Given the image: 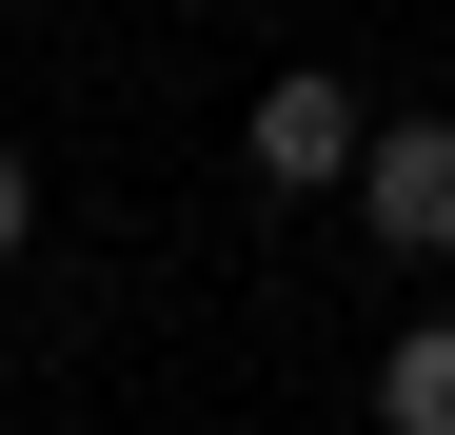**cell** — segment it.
Returning <instances> with one entry per match:
<instances>
[{
	"label": "cell",
	"instance_id": "obj_1",
	"mask_svg": "<svg viewBox=\"0 0 455 435\" xmlns=\"http://www.w3.org/2000/svg\"><path fill=\"white\" fill-rule=\"evenodd\" d=\"M238 159H258L277 198H356V159H376V99L337 80V59H277V80H258V119H238Z\"/></svg>",
	"mask_w": 455,
	"mask_h": 435
},
{
	"label": "cell",
	"instance_id": "obj_2",
	"mask_svg": "<svg viewBox=\"0 0 455 435\" xmlns=\"http://www.w3.org/2000/svg\"><path fill=\"white\" fill-rule=\"evenodd\" d=\"M356 238H376V257H416V277L455 257V119H435V99H416V119H376V159H356Z\"/></svg>",
	"mask_w": 455,
	"mask_h": 435
},
{
	"label": "cell",
	"instance_id": "obj_3",
	"mask_svg": "<svg viewBox=\"0 0 455 435\" xmlns=\"http://www.w3.org/2000/svg\"><path fill=\"white\" fill-rule=\"evenodd\" d=\"M376 435H455V317H396V336H376Z\"/></svg>",
	"mask_w": 455,
	"mask_h": 435
},
{
	"label": "cell",
	"instance_id": "obj_4",
	"mask_svg": "<svg viewBox=\"0 0 455 435\" xmlns=\"http://www.w3.org/2000/svg\"><path fill=\"white\" fill-rule=\"evenodd\" d=\"M20 238H40V159L0 138V277H20Z\"/></svg>",
	"mask_w": 455,
	"mask_h": 435
}]
</instances>
